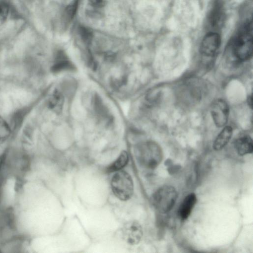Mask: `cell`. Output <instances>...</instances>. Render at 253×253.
I'll return each instance as SVG.
<instances>
[{"label": "cell", "instance_id": "13", "mask_svg": "<svg viewBox=\"0 0 253 253\" xmlns=\"http://www.w3.org/2000/svg\"><path fill=\"white\" fill-rule=\"evenodd\" d=\"M128 160L127 153L123 151L116 161L107 168V171L112 172L120 170L127 165Z\"/></svg>", "mask_w": 253, "mask_h": 253}, {"label": "cell", "instance_id": "14", "mask_svg": "<svg viewBox=\"0 0 253 253\" xmlns=\"http://www.w3.org/2000/svg\"><path fill=\"white\" fill-rule=\"evenodd\" d=\"M11 128L7 123L0 116V145L4 143L9 137Z\"/></svg>", "mask_w": 253, "mask_h": 253}, {"label": "cell", "instance_id": "9", "mask_svg": "<svg viewBox=\"0 0 253 253\" xmlns=\"http://www.w3.org/2000/svg\"><path fill=\"white\" fill-rule=\"evenodd\" d=\"M74 69L73 64L69 61L64 52L58 51L56 55L55 60L51 70L53 72H59L65 70H73Z\"/></svg>", "mask_w": 253, "mask_h": 253}, {"label": "cell", "instance_id": "18", "mask_svg": "<svg viewBox=\"0 0 253 253\" xmlns=\"http://www.w3.org/2000/svg\"><path fill=\"white\" fill-rule=\"evenodd\" d=\"M90 4L94 7H100L102 5L103 0H89Z\"/></svg>", "mask_w": 253, "mask_h": 253}, {"label": "cell", "instance_id": "3", "mask_svg": "<svg viewBox=\"0 0 253 253\" xmlns=\"http://www.w3.org/2000/svg\"><path fill=\"white\" fill-rule=\"evenodd\" d=\"M111 185L114 194L122 201L129 200L133 195V180L130 175L125 171L119 170L115 173Z\"/></svg>", "mask_w": 253, "mask_h": 253}, {"label": "cell", "instance_id": "8", "mask_svg": "<svg viewBox=\"0 0 253 253\" xmlns=\"http://www.w3.org/2000/svg\"><path fill=\"white\" fill-rule=\"evenodd\" d=\"M196 202L197 197L193 193L189 194L185 197L180 205L178 211L181 219L185 220L188 218Z\"/></svg>", "mask_w": 253, "mask_h": 253}, {"label": "cell", "instance_id": "5", "mask_svg": "<svg viewBox=\"0 0 253 253\" xmlns=\"http://www.w3.org/2000/svg\"><path fill=\"white\" fill-rule=\"evenodd\" d=\"M211 112L213 121L217 126L222 127L227 124L229 107L224 100L221 99L215 100L211 105Z\"/></svg>", "mask_w": 253, "mask_h": 253}, {"label": "cell", "instance_id": "15", "mask_svg": "<svg viewBox=\"0 0 253 253\" xmlns=\"http://www.w3.org/2000/svg\"><path fill=\"white\" fill-rule=\"evenodd\" d=\"M221 6L216 3L212 8L210 16V21L212 26H215L219 23L222 17V9Z\"/></svg>", "mask_w": 253, "mask_h": 253}, {"label": "cell", "instance_id": "12", "mask_svg": "<svg viewBox=\"0 0 253 253\" xmlns=\"http://www.w3.org/2000/svg\"><path fill=\"white\" fill-rule=\"evenodd\" d=\"M64 103V97L58 90H55L49 99V107L54 111L59 113L61 111Z\"/></svg>", "mask_w": 253, "mask_h": 253}, {"label": "cell", "instance_id": "16", "mask_svg": "<svg viewBox=\"0 0 253 253\" xmlns=\"http://www.w3.org/2000/svg\"><path fill=\"white\" fill-rule=\"evenodd\" d=\"M9 6L6 2L0 0V26L6 21L9 13Z\"/></svg>", "mask_w": 253, "mask_h": 253}, {"label": "cell", "instance_id": "1", "mask_svg": "<svg viewBox=\"0 0 253 253\" xmlns=\"http://www.w3.org/2000/svg\"><path fill=\"white\" fill-rule=\"evenodd\" d=\"M253 26L249 22L242 28L232 44V53L237 60L244 62L249 60L253 54Z\"/></svg>", "mask_w": 253, "mask_h": 253}, {"label": "cell", "instance_id": "7", "mask_svg": "<svg viewBox=\"0 0 253 253\" xmlns=\"http://www.w3.org/2000/svg\"><path fill=\"white\" fill-rule=\"evenodd\" d=\"M143 235L141 225L136 221H131L126 224L123 229L124 239L130 245L137 244Z\"/></svg>", "mask_w": 253, "mask_h": 253}, {"label": "cell", "instance_id": "4", "mask_svg": "<svg viewBox=\"0 0 253 253\" xmlns=\"http://www.w3.org/2000/svg\"><path fill=\"white\" fill-rule=\"evenodd\" d=\"M177 197L175 189L171 186L165 185L158 189L152 195L151 202L160 212L166 213L174 206Z\"/></svg>", "mask_w": 253, "mask_h": 253}, {"label": "cell", "instance_id": "2", "mask_svg": "<svg viewBox=\"0 0 253 253\" xmlns=\"http://www.w3.org/2000/svg\"><path fill=\"white\" fill-rule=\"evenodd\" d=\"M135 156L141 166L148 169H154L162 161L163 153L157 144L152 141H147L136 147Z\"/></svg>", "mask_w": 253, "mask_h": 253}, {"label": "cell", "instance_id": "11", "mask_svg": "<svg viewBox=\"0 0 253 253\" xmlns=\"http://www.w3.org/2000/svg\"><path fill=\"white\" fill-rule=\"evenodd\" d=\"M232 135V128L230 126H225L217 136L213 148L216 151L223 148L230 141Z\"/></svg>", "mask_w": 253, "mask_h": 253}, {"label": "cell", "instance_id": "6", "mask_svg": "<svg viewBox=\"0 0 253 253\" xmlns=\"http://www.w3.org/2000/svg\"><path fill=\"white\" fill-rule=\"evenodd\" d=\"M221 43L220 35L214 32L207 34L203 38L200 51L203 56L212 57L216 53Z\"/></svg>", "mask_w": 253, "mask_h": 253}, {"label": "cell", "instance_id": "10", "mask_svg": "<svg viewBox=\"0 0 253 253\" xmlns=\"http://www.w3.org/2000/svg\"><path fill=\"white\" fill-rule=\"evenodd\" d=\"M234 146L237 153L240 156L252 153L253 150L252 139L249 136L239 137L235 140Z\"/></svg>", "mask_w": 253, "mask_h": 253}, {"label": "cell", "instance_id": "19", "mask_svg": "<svg viewBox=\"0 0 253 253\" xmlns=\"http://www.w3.org/2000/svg\"><path fill=\"white\" fill-rule=\"evenodd\" d=\"M248 104L249 105H250L251 107H252V96H249V99H248Z\"/></svg>", "mask_w": 253, "mask_h": 253}, {"label": "cell", "instance_id": "20", "mask_svg": "<svg viewBox=\"0 0 253 253\" xmlns=\"http://www.w3.org/2000/svg\"><path fill=\"white\" fill-rule=\"evenodd\" d=\"M2 162H3V158L2 157H0V169L1 168V166H2Z\"/></svg>", "mask_w": 253, "mask_h": 253}, {"label": "cell", "instance_id": "17", "mask_svg": "<svg viewBox=\"0 0 253 253\" xmlns=\"http://www.w3.org/2000/svg\"><path fill=\"white\" fill-rule=\"evenodd\" d=\"M78 0H74L65 10V16L67 20H71L74 16L77 10Z\"/></svg>", "mask_w": 253, "mask_h": 253}]
</instances>
